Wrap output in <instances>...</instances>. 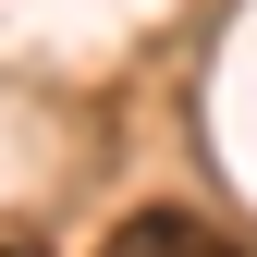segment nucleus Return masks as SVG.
<instances>
[{"instance_id":"f03ea898","label":"nucleus","mask_w":257,"mask_h":257,"mask_svg":"<svg viewBox=\"0 0 257 257\" xmlns=\"http://www.w3.org/2000/svg\"><path fill=\"white\" fill-rule=\"evenodd\" d=\"M0 257H37V245H0Z\"/></svg>"},{"instance_id":"f257e3e1","label":"nucleus","mask_w":257,"mask_h":257,"mask_svg":"<svg viewBox=\"0 0 257 257\" xmlns=\"http://www.w3.org/2000/svg\"><path fill=\"white\" fill-rule=\"evenodd\" d=\"M98 257H233V245H220V220H196V208L159 196V208H122L98 233Z\"/></svg>"}]
</instances>
